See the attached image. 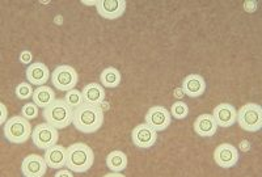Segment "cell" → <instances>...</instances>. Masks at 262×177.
Wrapping results in <instances>:
<instances>
[{
    "label": "cell",
    "instance_id": "1",
    "mask_svg": "<svg viewBox=\"0 0 262 177\" xmlns=\"http://www.w3.org/2000/svg\"><path fill=\"white\" fill-rule=\"evenodd\" d=\"M102 123H104V110L101 106L83 102L80 106L74 109L72 125L80 132L93 134L101 129Z\"/></svg>",
    "mask_w": 262,
    "mask_h": 177
},
{
    "label": "cell",
    "instance_id": "2",
    "mask_svg": "<svg viewBox=\"0 0 262 177\" xmlns=\"http://www.w3.org/2000/svg\"><path fill=\"white\" fill-rule=\"evenodd\" d=\"M93 162H95V153L88 144L74 143L67 148L66 167L75 173H84L90 171Z\"/></svg>",
    "mask_w": 262,
    "mask_h": 177
},
{
    "label": "cell",
    "instance_id": "3",
    "mask_svg": "<svg viewBox=\"0 0 262 177\" xmlns=\"http://www.w3.org/2000/svg\"><path fill=\"white\" fill-rule=\"evenodd\" d=\"M43 120L55 129L62 130L70 126L74 118V109L64 100H55L42 112Z\"/></svg>",
    "mask_w": 262,
    "mask_h": 177
},
{
    "label": "cell",
    "instance_id": "4",
    "mask_svg": "<svg viewBox=\"0 0 262 177\" xmlns=\"http://www.w3.org/2000/svg\"><path fill=\"white\" fill-rule=\"evenodd\" d=\"M4 137L13 144H23L32 137V125L29 120L23 116H15L9 118L4 125Z\"/></svg>",
    "mask_w": 262,
    "mask_h": 177
},
{
    "label": "cell",
    "instance_id": "5",
    "mask_svg": "<svg viewBox=\"0 0 262 177\" xmlns=\"http://www.w3.org/2000/svg\"><path fill=\"white\" fill-rule=\"evenodd\" d=\"M236 122L243 130L249 132H257L262 127V108L258 104L248 102L237 110Z\"/></svg>",
    "mask_w": 262,
    "mask_h": 177
},
{
    "label": "cell",
    "instance_id": "6",
    "mask_svg": "<svg viewBox=\"0 0 262 177\" xmlns=\"http://www.w3.org/2000/svg\"><path fill=\"white\" fill-rule=\"evenodd\" d=\"M51 81H53V85L58 91L69 92V91L74 90L76 84H78V72H76L74 67L69 66V64H62V66H58L53 71Z\"/></svg>",
    "mask_w": 262,
    "mask_h": 177
},
{
    "label": "cell",
    "instance_id": "7",
    "mask_svg": "<svg viewBox=\"0 0 262 177\" xmlns=\"http://www.w3.org/2000/svg\"><path fill=\"white\" fill-rule=\"evenodd\" d=\"M58 139H59L58 129L51 126L48 122L38 123L32 131L33 143L39 150H48L54 144H58Z\"/></svg>",
    "mask_w": 262,
    "mask_h": 177
},
{
    "label": "cell",
    "instance_id": "8",
    "mask_svg": "<svg viewBox=\"0 0 262 177\" xmlns=\"http://www.w3.org/2000/svg\"><path fill=\"white\" fill-rule=\"evenodd\" d=\"M156 139H158V131L146 122L138 125L131 131V141H133V143L137 147L143 148V150L151 148L156 143Z\"/></svg>",
    "mask_w": 262,
    "mask_h": 177
},
{
    "label": "cell",
    "instance_id": "9",
    "mask_svg": "<svg viewBox=\"0 0 262 177\" xmlns=\"http://www.w3.org/2000/svg\"><path fill=\"white\" fill-rule=\"evenodd\" d=\"M144 120H146V123H148L156 131H164L169 127L172 122V114L165 106H152L146 113Z\"/></svg>",
    "mask_w": 262,
    "mask_h": 177
},
{
    "label": "cell",
    "instance_id": "10",
    "mask_svg": "<svg viewBox=\"0 0 262 177\" xmlns=\"http://www.w3.org/2000/svg\"><path fill=\"white\" fill-rule=\"evenodd\" d=\"M214 160L222 168H232L238 162L237 148L231 143L219 144L214 151Z\"/></svg>",
    "mask_w": 262,
    "mask_h": 177
},
{
    "label": "cell",
    "instance_id": "11",
    "mask_svg": "<svg viewBox=\"0 0 262 177\" xmlns=\"http://www.w3.org/2000/svg\"><path fill=\"white\" fill-rule=\"evenodd\" d=\"M48 164H46L45 158L37 155V153H30L23 160L21 164V172L25 177H42L45 176Z\"/></svg>",
    "mask_w": 262,
    "mask_h": 177
},
{
    "label": "cell",
    "instance_id": "12",
    "mask_svg": "<svg viewBox=\"0 0 262 177\" xmlns=\"http://www.w3.org/2000/svg\"><path fill=\"white\" fill-rule=\"evenodd\" d=\"M125 0H97L96 8L101 17L107 20H116L123 15L126 9Z\"/></svg>",
    "mask_w": 262,
    "mask_h": 177
},
{
    "label": "cell",
    "instance_id": "13",
    "mask_svg": "<svg viewBox=\"0 0 262 177\" xmlns=\"http://www.w3.org/2000/svg\"><path fill=\"white\" fill-rule=\"evenodd\" d=\"M212 117L215 118L217 126L221 127H229L235 125L237 120V110L232 104L222 102L217 106H215L212 112Z\"/></svg>",
    "mask_w": 262,
    "mask_h": 177
},
{
    "label": "cell",
    "instance_id": "14",
    "mask_svg": "<svg viewBox=\"0 0 262 177\" xmlns=\"http://www.w3.org/2000/svg\"><path fill=\"white\" fill-rule=\"evenodd\" d=\"M206 87L207 85H206V81L202 76L191 74V75H188L182 80L181 88L186 96L191 97V99H196V97H201L205 93Z\"/></svg>",
    "mask_w": 262,
    "mask_h": 177
},
{
    "label": "cell",
    "instance_id": "15",
    "mask_svg": "<svg viewBox=\"0 0 262 177\" xmlns=\"http://www.w3.org/2000/svg\"><path fill=\"white\" fill-rule=\"evenodd\" d=\"M43 158H45L49 168L60 169L66 167V163H67V148L60 144H54L48 150H45Z\"/></svg>",
    "mask_w": 262,
    "mask_h": 177
},
{
    "label": "cell",
    "instance_id": "16",
    "mask_svg": "<svg viewBox=\"0 0 262 177\" xmlns=\"http://www.w3.org/2000/svg\"><path fill=\"white\" fill-rule=\"evenodd\" d=\"M49 79H50V71H49L48 66L42 62L32 63L27 69V80L30 84L41 87L48 83Z\"/></svg>",
    "mask_w": 262,
    "mask_h": 177
},
{
    "label": "cell",
    "instance_id": "17",
    "mask_svg": "<svg viewBox=\"0 0 262 177\" xmlns=\"http://www.w3.org/2000/svg\"><path fill=\"white\" fill-rule=\"evenodd\" d=\"M194 131L200 137L210 138L214 137L215 132L217 131V125L215 122V118L212 114H201L194 121Z\"/></svg>",
    "mask_w": 262,
    "mask_h": 177
},
{
    "label": "cell",
    "instance_id": "18",
    "mask_svg": "<svg viewBox=\"0 0 262 177\" xmlns=\"http://www.w3.org/2000/svg\"><path fill=\"white\" fill-rule=\"evenodd\" d=\"M83 100L86 104L100 106L105 101V88L98 83H90L81 91Z\"/></svg>",
    "mask_w": 262,
    "mask_h": 177
},
{
    "label": "cell",
    "instance_id": "19",
    "mask_svg": "<svg viewBox=\"0 0 262 177\" xmlns=\"http://www.w3.org/2000/svg\"><path fill=\"white\" fill-rule=\"evenodd\" d=\"M32 99L33 102L38 105V108L45 109L57 100V95H55L53 88L48 87V85H41V87H37V90H34Z\"/></svg>",
    "mask_w": 262,
    "mask_h": 177
},
{
    "label": "cell",
    "instance_id": "20",
    "mask_svg": "<svg viewBox=\"0 0 262 177\" xmlns=\"http://www.w3.org/2000/svg\"><path fill=\"white\" fill-rule=\"evenodd\" d=\"M121 80H122V75L114 67L104 69L101 74H100V81H101V84L104 88H111V90L117 88L121 84Z\"/></svg>",
    "mask_w": 262,
    "mask_h": 177
},
{
    "label": "cell",
    "instance_id": "21",
    "mask_svg": "<svg viewBox=\"0 0 262 177\" xmlns=\"http://www.w3.org/2000/svg\"><path fill=\"white\" fill-rule=\"evenodd\" d=\"M106 165L111 171L122 172L127 167V156L125 152L119 150L112 151L106 156Z\"/></svg>",
    "mask_w": 262,
    "mask_h": 177
},
{
    "label": "cell",
    "instance_id": "22",
    "mask_svg": "<svg viewBox=\"0 0 262 177\" xmlns=\"http://www.w3.org/2000/svg\"><path fill=\"white\" fill-rule=\"evenodd\" d=\"M170 114H172V117L174 118V120H184V118L188 117L189 114V106L186 105V102L181 101V100H179V101L173 102L172 104V108H170Z\"/></svg>",
    "mask_w": 262,
    "mask_h": 177
},
{
    "label": "cell",
    "instance_id": "23",
    "mask_svg": "<svg viewBox=\"0 0 262 177\" xmlns=\"http://www.w3.org/2000/svg\"><path fill=\"white\" fill-rule=\"evenodd\" d=\"M63 100H64V101L67 102V104H69L72 109H76L78 106H80L81 104L84 102L83 93H81V91L75 90V88L66 93V96Z\"/></svg>",
    "mask_w": 262,
    "mask_h": 177
},
{
    "label": "cell",
    "instance_id": "24",
    "mask_svg": "<svg viewBox=\"0 0 262 177\" xmlns=\"http://www.w3.org/2000/svg\"><path fill=\"white\" fill-rule=\"evenodd\" d=\"M15 93H16V97H17L18 100H29L30 97H33L34 90H33L30 83H25V81H23V83H20V84L16 87Z\"/></svg>",
    "mask_w": 262,
    "mask_h": 177
},
{
    "label": "cell",
    "instance_id": "25",
    "mask_svg": "<svg viewBox=\"0 0 262 177\" xmlns=\"http://www.w3.org/2000/svg\"><path fill=\"white\" fill-rule=\"evenodd\" d=\"M38 105L34 102H27L23 108H21V116L25 117L27 120L32 121L38 117Z\"/></svg>",
    "mask_w": 262,
    "mask_h": 177
},
{
    "label": "cell",
    "instance_id": "26",
    "mask_svg": "<svg viewBox=\"0 0 262 177\" xmlns=\"http://www.w3.org/2000/svg\"><path fill=\"white\" fill-rule=\"evenodd\" d=\"M18 60H20V62H21V63H23V64H29V63H32L33 54H32V53H30L29 50L21 51L20 55H18Z\"/></svg>",
    "mask_w": 262,
    "mask_h": 177
},
{
    "label": "cell",
    "instance_id": "27",
    "mask_svg": "<svg viewBox=\"0 0 262 177\" xmlns=\"http://www.w3.org/2000/svg\"><path fill=\"white\" fill-rule=\"evenodd\" d=\"M0 110H2V116H0V125H6L7 117H8V109H7L6 104L4 102H0Z\"/></svg>",
    "mask_w": 262,
    "mask_h": 177
},
{
    "label": "cell",
    "instance_id": "28",
    "mask_svg": "<svg viewBox=\"0 0 262 177\" xmlns=\"http://www.w3.org/2000/svg\"><path fill=\"white\" fill-rule=\"evenodd\" d=\"M74 173H75V172H72L70 168H67V169L60 168V169H58L57 173L54 174V176H55V177H72V176H74Z\"/></svg>",
    "mask_w": 262,
    "mask_h": 177
},
{
    "label": "cell",
    "instance_id": "29",
    "mask_svg": "<svg viewBox=\"0 0 262 177\" xmlns=\"http://www.w3.org/2000/svg\"><path fill=\"white\" fill-rule=\"evenodd\" d=\"M244 9L247 12L253 13L256 12L257 9V2H245L244 3Z\"/></svg>",
    "mask_w": 262,
    "mask_h": 177
},
{
    "label": "cell",
    "instance_id": "30",
    "mask_svg": "<svg viewBox=\"0 0 262 177\" xmlns=\"http://www.w3.org/2000/svg\"><path fill=\"white\" fill-rule=\"evenodd\" d=\"M250 150V143L248 139H243L242 142H240V151H243V152H248V151Z\"/></svg>",
    "mask_w": 262,
    "mask_h": 177
},
{
    "label": "cell",
    "instance_id": "31",
    "mask_svg": "<svg viewBox=\"0 0 262 177\" xmlns=\"http://www.w3.org/2000/svg\"><path fill=\"white\" fill-rule=\"evenodd\" d=\"M173 96H174V99L176 100H182L185 96L184 91H182V88H176V90L173 91Z\"/></svg>",
    "mask_w": 262,
    "mask_h": 177
},
{
    "label": "cell",
    "instance_id": "32",
    "mask_svg": "<svg viewBox=\"0 0 262 177\" xmlns=\"http://www.w3.org/2000/svg\"><path fill=\"white\" fill-rule=\"evenodd\" d=\"M104 177H125V174L121 173V172L112 171V173H106V174H104Z\"/></svg>",
    "mask_w": 262,
    "mask_h": 177
},
{
    "label": "cell",
    "instance_id": "33",
    "mask_svg": "<svg viewBox=\"0 0 262 177\" xmlns=\"http://www.w3.org/2000/svg\"><path fill=\"white\" fill-rule=\"evenodd\" d=\"M81 3L85 4V6H96V4H97V0H83Z\"/></svg>",
    "mask_w": 262,
    "mask_h": 177
},
{
    "label": "cell",
    "instance_id": "34",
    "mask_svg": "<svg viewBox=\"0 0 262 177\" xmlns=\"http://www.w3.org/2000/svg\"><path fill=\"white\" fill-rule=\"evenodd\" d=\"M100 106H101V109H102V110H105V109H106L107 108V106H109V104H107V102H102V104H101V105H100Z\"/></svg>",
    "mask_w": 262,
    "mask_h": 177
},
{
    "label": "cell",
    "instance_id": "35",
    "mask_svg": "<svg viewBox=\"0 0 262 177\" xmlns=\"http://www.w3.org/2000/svg\"><path fill=\"white\" fill-rule=\"evenodd\" d=\"M55 23H58V24H62V16H58V17H55Z\"/></svg>",
    "mask_w": 262,
    "mask_h": 177
}]
</instances>
